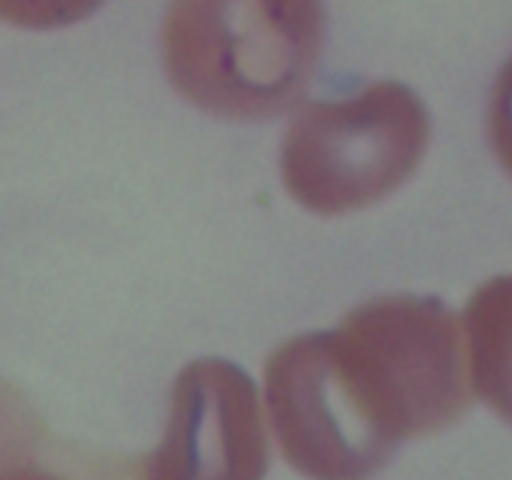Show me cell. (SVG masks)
<instances>
[{"mask_svg":"<svg viewBox=\"0 0 512 480\" xmlns=\"http://www.w3.org/2000/svg\"><path fill=\"white\" fill-rule=\"evenodd\" d=\"M325 395L375 475L408 438L450 428L473 405L458 313L435 298L388 295L308 333Z\"/></svg>","mask_w":512,"mask_h":480,"instance_id":"6da1fadb","label":"cell"},{"mask_svg":"<svg viewBox=\"0 0 512 480\" xmlns=\"http://www.w3.org/2000/svg\"><path fill=\"white\" fill-rule=\"evenodd\" d=\"M323 45L318 3H175L163 23L173 88L230 120H268L293 108Z\"/></svg>","mask_w":512,"mask_h":480,"instance_id":"7a4b0ae2","label":"cell"},{"mask_svg":"<svg viewBox=\"0 0 512 480\" xmlns=\"http://www.w3.org/2000/svg\"><path fill=\"white\" fill-rule=\"evenodd\" d=\"M430 143V115L403 83L383 80L343 100L305 103L283 138L280 168L303 208L340 215L403 185Z\"/></svg>","mask_w":512,"mask_h":480,"instance_id":"3957f363","label":"cell"},{"mask_svg":"<svg viewBox=\"0 0 512 480\" xmlns=\"http://www.w3.org/2000/svg\"><path fill=\"white\" fill-rule=\"evenodd\" d=\"M270 465L258 388L235 363L193 360L170 393L165 433L135 480H263Z\"/></svg>","mask_w":512,"mask_h":480,"instance_id":"277c9868","label":"cell"},{"mask_svg":"<svg viewBox=\"0 0 512 480\" xmlns=\"http://www.w3.org/2000/svg\"><path fill=\"white\" fill-rule=\"evenodd\" d=\"M463 328L473 393L512 425V275L475 290Z\"/></svg>","mask_w":512,"mask_h":480,"instance_id":"5b68a950","label":"cell"},{"mask_svg":"<svg viewBox=\"0 0 512 480\" xmlns=\"http://www.w3.org/2000/svg\"><path fill=\"white\" fill-rule=\"evenodd\" d=\"M490 140L500 163L512 173V60L498 75L490 100Z\"/></svg>","mask_w":512,"mask_h":480,"instance_id":"8992f818","label":"cell"}]
</instances>
